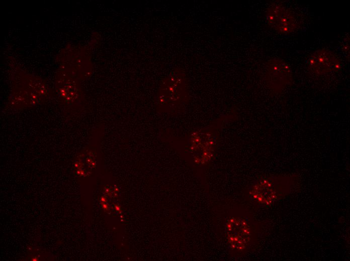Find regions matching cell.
<instances>
[{
	"label": "cell",
	"mask_w": 350,
	"mask_h": 261,
	"mask_svg": "<svg viewBox=\"0 0 350 261\" xmlns=\"http://www.w3.org/2000/svg\"><path fill=\"white\" fill-rule=\"evenodd\" d=\"M186 75L177 69L165 77L157 95V103L165 111L177 110L187 101L188 89Z\"/></svg>",
	"instance_id": "obj_2"
},
{
	"label": "cell",
	"mask_w": 350,
	"mask_h": 261,
	"mask_svg": "<svg viewBox=\"0 0 350 261\" xmlns=\"http://www.w3.org/2000/svg\"><path fill=\"white\" fill-rule=\"evenodd\" d=\"M344 43L342 46V49L344 53L347 55H349V37H346L345 39L344 40Z\"/></svg>",
	"instance_id": "obj_7"
},
{
	"label": "cell",
	"mask_w": 350,
	"mask_h": 261,
	"mask_svg": "<svg viewBox=\"0 0 350 261\" xmlns=\"http://www.w3.org/2000/svg\"><path fill=\"white\" fill-rule=\"evenodd\" d=\"M296 183L292 176L264 177L252 185L249 194L258 204L269 205L289 194Z\"/></svg>",
	"instance_id": "obj_1"
},
{
	"label": "cell",
	"mask_w": 350,
	"mask_h": 261,
	"mask_svg": "<svg viewBox=\"0 0 350 261\" xmlns=\"http://www.w3.org/2000/svg\"><path fill=\"white\" fill-rule=\"evenodd\" d=\"M341 68V62L339 57L328 49L322 48L315 51L308 60L309 70L316 75L337 72Z\"/></svg>",
	"instance_id": "obj_5"
},
{
	"label": "cell",
	"mask_w": 350,
	"mask_h": 261,
	"mask_svg": "<svg viewBox=\"0 0 350 261\" xmlns=\"http://www.w3.org/2000/svg\"><path fill=\"white\" fill-rule=\"evenodd\" d=\"M265 17L268 25L281 34H289L298 31L302 19L292 9L280 2H273L267 7Z\"/></svg>",
	"instance_id": "obj_3"
},
{
	"label": "cell",
	"mask_w": 350,
	"mask_h": 261,
	"mask_svg": "<svg viewBox=\"0 0 350 261\" xmlns=\"http://www.w3.org/2000/svg\"><path fill=\"white\" fill-rule=\"evenodd\" d=\"M292 79V70L285 60L274 58L267 62L266 83L273 92L276 93L283 92L291 83Z\"/></svg>",
	"instance_id": "obj_4"
},
{
	"label": "cell",
	"mask_w": 350,
	"mask_h": 261,
	"mask_svg": "<svg viewBox=\"0 0 350 261\" xmlns=\"http://www.w3.org/2000/svg\"><path fill=\"white\" fill-rule=\"evenodd\" d=\"M227 239L230 245L234 249L242 250L250 240V231L247 222L239 218H232L227 224Z\"/></svg>",
	"instance_id": "obj_6"
}]
</instances>
